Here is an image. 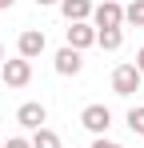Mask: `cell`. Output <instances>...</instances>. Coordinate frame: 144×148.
<instances>
[{"mask_svg":"<svg viewBox=\"0 0 144 148\" xmlns=\"http://www.w3.org/2000/svg\"><path fill=\"white\" fill-rule=\"evenodd\" d=\"M92 28H124V8H120L116 0H100L92 8Z\"/></svg>","mask_w":144,"mask_h":148,"instance_id":"6da1fadb","label":"cell"},{"mask_svg":"<svg viewBox=\"0 0 144 148\" xmlns=\"http://www.w3.org/2000/svg\"><path fill=\"white\" fill-rule=\"evenodd\" d=\"M0 76H4V84H8V88H24V84L32 80V60H24V56L4 60V64H0Z\"/></svg>","mask_w":144,"mask_h":148,"instance_id":"7a4b0ae2","label":"cell"},{"mask_svg":"<svg viewBox=\"0 0 144 148\" xmlns=\"http://www.w3.org/2000/svg\"><path fill=\"white\" fill-rule=\"evenodd\" d=\"M136 88H140L136 64H116V68H112V92H116V96H132Z\"/></svg>","mask_w":144,"mask_h":148,"instance_id":"3957f363","label":"cell"},{"mask_svg":"<svg viewBox=\"0 0 144 148\" xmlns=\"http://www.w3.org/2000/svg\"><path fill=\"white\" fill-rule=\"evenodd\" d=\"M80 124H84L92 136H104V132L112 128V112H108L104 104H88V108L80 112Z\"/></svg>","mask_w":144,"mask_h":148,"instance_id":"277c9868","label":"cell"},{"mask_svg":"<svg viewBox=\"0 0 144 148\" xmlns=\"http://www.w3.org/2000/svg\"><path fill=\"white\" fill-rule=\"evenodd\" d=\"M16 124H24L28 132H36V128H44V124H48V108L40 104V100H28V104L16 108Z\"/></svg>","mask_w":144,"mask_h":148,"instance_id":"5b68a950","label":"cell"},{"mask_svg":"<svg viewBox=\"0 0 144 148\" xmlns=\"http://www.w3.org/2000/svg\"><path fill=\"white\" fill-rule=\"evenodd\" d=\"M44 48H48V40H44V32H40V28H24L20 40H16V52H20L24 60H36Z\"/></svg>","mask_w":144,"mask_h":148,"instance_id":"8992f818","label":"cell"},{"mask_svg":"<svg viewBox=\"0 0 144 148\" xmlns=\"http://www.w3.org/2000/svg\"><path fill=\"white\" fill-rule=\"evenodd\" d=\"M80 68H84V52L68 48V44L56 52V72L60 76H80Z\"/></svg>","mask_w":144,"mask_h":148,"instance_id":"52a82bcc","label":"cell"},{"mask_svg":"<svg viewBox=\"0 0 144 148\" xmlns=\"http://www.w3.org/2000/svg\"><path fill=\"white\" fill-rule=\"evenodd\" d=\"M96 44V28L84 20V24H68V48L76 52H84V48H92Z\"/></svg>","mask_w":144,"mask_h":148,"instance_id":"ba28073f","label":"cell"},{"mask_svg":"<svg viewBox=\"0 0 144 148\" xmlns=\"http://www.w3.org/2000/svg\"><path fill=\"white\" fill-rule=\"evenodd\" d=\"M60 12L68 24H84L92 20V0H60Z\"/></svg>","mask_w":144,"mask_h":148,"instance_id":"9c48e42d","label":"cell"},{"mask_svg":"<svg viewBox=\"0 0 144 148\" xmlns=\"http://www.w3.org/2000/svg\"><path fill=\"white\" fill-rule=\"evenodd\" d=\"M96 44L104 52H116L120 44H124V28H100V32H96Z\"/></svg>","mask_w":144,"mask_h":148,"instance_id":"30bf717a","label":"cell"},{"mask_svg":"<svg viewBox=\"0 0 144 148\" xmlns=\"http://www.w3.org/2000/svg\"><path fill=\"white\" fill-rule=\"evenodd\" d=\"M28 144H32V148H60V136H56L52 128H36Z\"/></svg>","mask_w":144,"mask_h":148,"instance_id":"8fae6325","label":"cell"},{"mask_svg":"<svg viewBox=\"0 0 144 148\" xmlns=\"http://www.w3.org/2000/svg\"><path fill=\"white\" fill-rule=\"evenodd\" d=\"M124 24H132V28H144V0H132V4L124 8Z\"/></svg>","mask_w":144,"mask_h":148,"instance_id":"7c38bea8","label":"cell"},{"mask_svg":"<svg viewBox=\"0 0 144 148\" xmlns=\"http://www.w3.org/2000/svg\"><path fill=\"white\" fill-rule=\"evenodd\" d=\"M128 128L136 132V136H144V108L136 104V108H128Z\"/></svg>","mask_w":144,"mask_h":148,"instance_id":"4fadbf2b","label":"cell"},{"mask_svg":"<svg viewBox=\"0 0 144 148\" xmlns=\"http://www.w3.org/2000/svg\"><path fill=\"white\" fill-rule=\"evenodd\" d=\"M4 148H32V144H28L24 136H12V140H4Z\"/></svg>","mask_w":144,"mask_h":148,"instance_id":"5bb4252c","label":"cell"},{"mask_svg":"<svg viewBox=\"0 0 144 148\" xmlns=\"http://www.w3.org/2000/svg\"><path fill=\"white\" fill-rule=\"evenodd\" d=\"M92 148H124V144H116V140H104V136H96V140H92Z\"/></svg>","mask_w":144,"mask_h":148,"instance_id":"9a60e30c","label":"cell"},{"mask_svg":"<svg viewBox=\"0 0 144 148\" xmlns=\"http://www.w3.org/2000/svg\"><path fill=\"white\" fill-rule=\"evenodd\" d=\"M136 72H140V76H144V48H140V52H136Z\"/></svg>","mask_w":144,"mask_h":148,"instance_id":"2e32d148","label":"cell"},{"mask_svg":"<svg viewBox=\"0 0 144 148\" xmlns=\"http://www.w3.org/2000/svg\"><path fill=\"white\" fill-rule=\"evenodd\" d=\"M52 4H60V0H36V8H52Z\"/></svg>","mask_w":144,"mask_h":148,"instance_id":"e0dca14e","label":"cell"},{"mask_svg":"<svg viewBox=\"0 0 144 148\" xmlns=\"http://www.w3.org/2000/svg\"><path fill=\"white\" fill-rule=\"evenodd\" d=\"M12 4H16V0H0V12H4V8H12Z\"/></svg>","mask_w":144,"mask_h":148,"instance_id":"ac0fdd59","label":"cell"},{"mask_svg":"<svg viewBox=\"0 0 144 148\" xmlns=\"http://www.w3.org/2000/svg\"><path fill=\"white\" fill-rule=\"evenodd\" d=\"M0 64H4V44H0Z\"/></svg>","mask_w":144,"mask_h":148,"instance_id":"d6986e66","label":"cell"},{"mask_svg":"<svg viewBox=\"0 0 144 148\" xmlns=\"http://www.w3.org/2000/svg\"><path fill=\"white\" fill-rule=\"evenodd\" d=\"M0 148H4V140H0Z\"/></svg>","mask_w":144,"mask_h":148,"instance_id":"ffe728a7","label":"cell"}]
</instances>
